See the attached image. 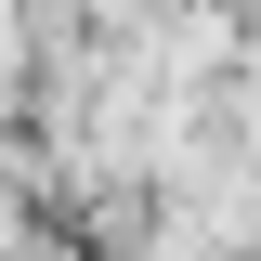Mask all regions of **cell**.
<instances>
[{
	"mask_svg": "<svg viewBox=\"0 0 261 261\" xmlns=\"http://www.w3.org/2000/svg\"><path fill=\"white\" fill-rule=\"evenodd\" d=\"M27 79V27H13V0H0V92Z\"/></svg>",
	"mask_w": 261,
	"mask_h": 261,
	"instance_id": "obj_1",
	"label": "cell"
}]
</instances>
